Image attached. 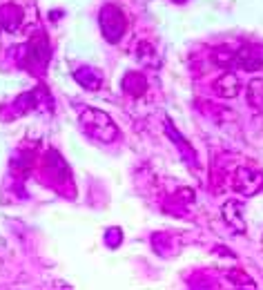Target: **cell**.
I'll use <instances>...</instances> for the list:
<instances>
[{
    "label": "cell",
    "instance_id": "5",
    "mask_svg": "<svg viewBox=\"0 0 263 290\" xmlns=\"http://www.w3.org/2000/svg\"><path fill=\"white\" fill-rule=\"evenodd\" d=\"M216 94L223 98H234L239 94V79L234 74H223L219 81H216Z\"/></svg>",
    "mask_w": 263,
    "mask_h": 290
},
{
    "label": "cell",
    "instance_id": "6",
    "mask_svg": "<svg viewBox=\"0 0 263 290\" xmlns=\"http://www.w3.org/2000/svg\"><path fill=\"white\" fill-rule=\"evenodd\" d=\"M165 129H167V134L174 138V143L179 145V150H181V154L185 152V159H188V163H190V165H194V159H197V152H194V150L190 148L188 143H185V138H183V136H179V132H177V129H174L172 125H169V123H167V125H165Z\"/></svg>",
    "mask_w": 263,
    "mask_h": 290
},
{
    "label": "cell",
    "instance_id": "7",
    "mask_svg": "<svg viewBox=\"0 0 263 290\" xmlns=\"http://www.w3.org/2000/svg\"><path fill=\"white\" fill-rule=\"evenodd\" d=\"M236 63L241 67H245V69H254V67H261V58H256L254 51L243 49V51H239V56H236Z\"/></svg>",
    "mask_w": 263,
    "mask_h": 290
},
{
    "label": "cell",
    "instance_id": "3",
    "mask_svg": "<svg viewBox=\"0 0 263 290\" xmlns=\"http://www.w3.org/2000/svg\"><path fill=\"white\" fill-rule=\"evenodd\" d=\"M101 25H103V32H105V36L112 40V43H116V40L123 36V32H125V18L121 16V12H118L116 7L103 9Z\"/></svg>",
    "mask_w": 263,
    "mask_h": 290
},
{
    "label": "cell",
    "instance_id": "1",
    "mask_svg": "<svg viewBox=\"0 0 263 290\" xmlns=\"http://www.w3.org/2000/svg\"><path fill=\"white\" fill-rule=\"evenodd\" d=\"M80 127L85 129L90 138H96L101 143H112L118 136V127L114 125L110 114L94 110V107H87L80 112Z\"/></svg>",
    "mask_w": 263,
    "mask_h": 290
},
{
    "label": "cell",
    "instance_id": "4",
    "mask_svg": "<svg viewBox=\"0 0 263 290\" xmlns=\"http://www.w3.org/2000/svg\"><path fill=\"white\" fill-rule=\"evenodd\" d=\"M243 205L236 203V201H225L223 208H221V216L230 228H234L236 232H245V224H243V214H241Z\"/></svg>",
    "mask_w": 263,
    "mask_h": 290
},
{
    "label": "cell",
    "instance_id": "2",
    "mask_svg": "<svg viewBox=\"0 0 263 290\" xmlns=\"http://www.w3.org/2000/svg\"><path fill=\"white\" fill-rule=\"evenodd\" d=\"M263 188V174L254 172L250 168H239L234 172V190H239L241 194L252 196Z\"/></svg>",
    "mask_w": 263,
    "mask_h": 290
}]
</instances>
